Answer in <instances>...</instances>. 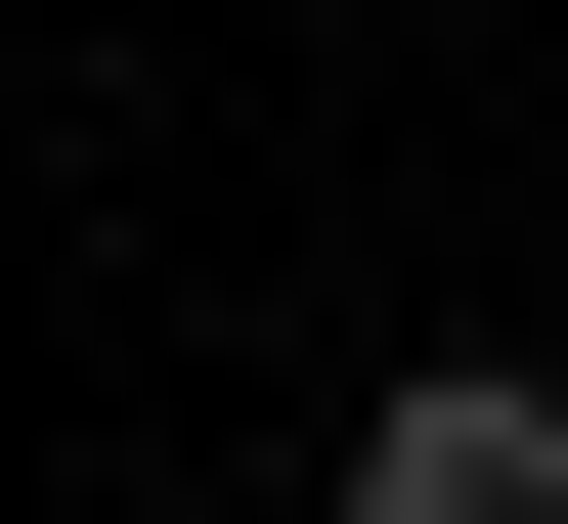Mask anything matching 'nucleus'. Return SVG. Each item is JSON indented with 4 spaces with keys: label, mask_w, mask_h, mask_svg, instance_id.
<instances>
[{
    "label": "nucleus",
    "mask_w": 568,
    "mask_h": 524,
    "mask_svg": "<svg viewBox=\"0 0 568 524\" xmlns=\"http://www.w3.org/2000/svg\"><path fill=\"white\" fill-rule=\"evenodd\" d=\"M351 524H568V350H394L351 393Z\"/></svg>",
    "instance_id": "nucleus-1"
}]
</instances>
